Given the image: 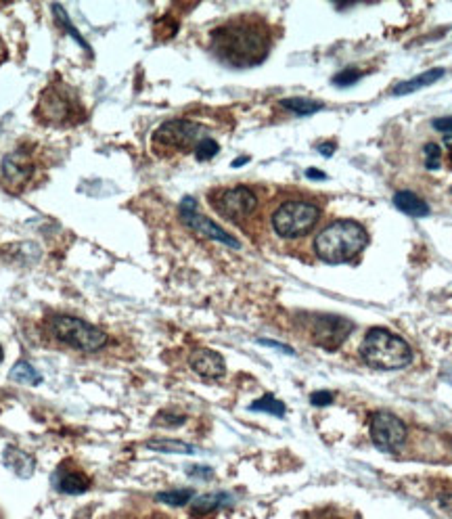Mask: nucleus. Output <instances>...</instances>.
<instances>
[{
	"instance_id": "23",
	"label": "nucleus",
	"mask_w": 452,
	"mask_h": 519,
	"mask_svg": "<svg viewBox=\"0 0 452 519\" xmlns=\"http://www.w3.org/2000/svg\"><path fill=\"white\" fill-rule=\"evenodd\" d=\"M195 492L191 488H176V490H165V492H160L155 498L160 503H165L170 507H185L187 503L193 500Z\"/></svg>"
},
{
	"instance_id": "9",
	"label": "nucleus",
	"mask_w": 452,
	"mask_h": 519,
	"mask_svg": "<svg viewBox=\"0 0 452 519\" xmlns=\"http://www.w3.org/2000/svg\"><path fill=\"white\" fill-rule=\"evenodd\" d=\"M212 207L226 220L241 222V220L250 218L256 212L258 197L245 185L218 189L216 193L212 195Z\"/></svg>"
},
{
	"instance_id": "13",
	"label": "nucleus",
	"mask_w": 452,
	"mask_h": 519,
	"mask_svg": "<svg viewBox=\"0 0 452 519\" xmlns=\"http://www.w3.org/2000/svg\"><path fill=\"white\" fill-rule=\"evenodd\" d=\"M189 364L195 373L203 379H220L226 373V362L220 352L199 348L189 356Z\"/></svg>"
},
{
	"instance_id": "18",
	"label": "nucleus",
	"mask_w": 452,
	"mask_h": 519,
	"mask_svg": "<svg viewBox=\"0 0 452 519\" xmlns=\"http://www.w3.org/2000/svg\"><path fill=\"white\" fill-rule=\"evenodd\" d=\"M228 503H232L230 494L226 492H214V494H203L197 496L193 500V513L195 515H205V513H214L220 507H225Z\"/></svg>"
},
{
	"instance_id": "37",
	"label": "nucleus",
	"mask_w": 452,
	"mask_h": 519,
	"mask_svg": "<svg viewBox=\"0 0 452 519\" xmlns=\"http://www.w3.org/2000/svg\"><path fill=\"white\" fill-rule=\"evenodd\" d=\"M2 358H4V352H2V346H0V362H2Z\"/></svg>"
},
{
	"instance_id": "15",
	"label": "nucleus",
	"mask_w": 452,
	"mask_h": 519,
	"mask_svg": "<svg viewBox=\"0 0 452 519\" xmlns=\"http://www.w3.org/2000/svg\"><path fill=\"white\" fill-rule=\"evenodd\" d=\"M444 69L442 67H433V69H427V71H423L419 76H415V78H411V80H404V82H400V84H396L394 88H391V95L394 97H402V95H411V93H417L421 88H425V86H431V84H436L440 78H444Z\"/></svg>"
},
{
	"instance_id": "5",
	"label": "nucleus",
	"mask_w": 452,
	"mask_h": 519,
	"mask_svg": "<svg viewBox=\"0 0 452 519\" xmlns=\"http://www.w3.org/2000/svg\"><path fill=\"white\" fill-rule=\"evenodd\" d=\"M51 331L61 344L80 352H98L101 348L107 346L105 331L76 317H63V314L53 317Z\"/></svg>"
},
{
	"instance_id": "16",
	"label": "nucleus",
	"mask_w": 452,
	"mask_h": 519,
	"mask_svg": "<svg viewBox=\"0 0 452 519\" xmlns=\"http://www.w3.org/2000/svg\"><path fill=\"white\" fill-rule=\"evenodd\" d=\"M2 461H4V465H6L15 476H19V478H24V480H26V478H32L34 476V467H36L34 458L28 453L15 448V446H6V448H4Z\"/></svg>"
},
{
	"instance_id": "24",
	"label": "nucleus",
	"mask_w": 452,
	"mask_h": 519,
	"mask_svg": "<svg viewBox=\"0 0 452 519\" xmlns=\"http://www.w3.org/2000/svg\"><path fill=\"white\" fill-rule=\"evenodd\" d=\"M53 13H55L57 21H59L65 30H67V34H69V36H71V38H73V40H76V42H78V44H80L84 51H88V53H91V44H88V42L82 38V34L78 32V30H76V26L69 21V15H67V11H65L63 6H61V4H53Z\"/></svg>"
},
{
	"instance_id": "28",
	"label": "nucleus",
	"mask_w": 452,
	"mask_h": 519,
	"mask_svg": "<svg viewBox=\"0 0 452 519\" xmlns=\"http://www.w3.org/2000/svg\"><path fill=\"white\" fill-rule=\"evenodd\" d=\"M185 421H187L185 415H176V413H172V411H162V413L155 415L153 425H155V427H180Z\"/></svg>"
},
{
	"instance_id": "20",
	"label": "nucleus",
	"mask_w": 452,
	"mask_h": 519,
	"mask_svg": "<svg viewBox=\"0 0 452 519\" xmlns=\"http://www.w3.org/2000/svg\"><path fill=\"white\" fill-rule=\"evenodd\" d=\"M9 377L17 384H26V386H40L42 384V375L38 373V369H34L28 360H19L15 362V366L11 369Z\"/></svg>"
},
{
	"instance_id": "7",
	"label": "nucleus",
	"mask_w": 452,
	"mask_h": 519,
	"mask_svg": "<svg viewBox=\"0 0 452 519\" xmlns=\"http://www.w3.org/2000/svg\"><path fill=\"white\" fill-rule=\"evenodd\" d=\"M205 128L191 120H170L163 122L153 132V147L155 149H172V151H187L195 149L199 140L205 138Z\"/></svg>"
},
{
	"instance_id": "11",
	"label": "nucleus",
	"mask_w": 452,
	"mask_h": 519,
	"mask_svg": "<svg viewBox=\"0 0 452 519\" xmlns=\"http://www.w3.org/2000/svg\"><path fill=\"white\" fill-rule=\"evenodd\" d=\"M180 218H183V222H185L187 227L191 228V230H195L197 235H201V237H207V239H212V241L225 243V245L232 247V250H239V247H241V243H239L230 232H226L225 228L220 227V225H216L214 220H210L207 216L199 214V210H197V201H195L193 197H185V199L180 201Z\"/></svg>"
},
{
	"instance_id": "2",
	"label": "nucleus",
	"mask_w": 452,
	"mask_h": 519,
	"mask_svg": "<svg viewBox=\"0 0 452 519\" xmlns=\"http://www.w3.org/2000/svg\"><path fill=\"white\" fill-rule=\"evenodd\" d=\"M369 245V232L356 220H337L314 239V254L327 264H346Z\"/></svg>"
},
{
	"instance_id": "1",
	"label": "nucleus",
	"mask_w": 452,
	"mask_h": 519,
	"mask_svg": "<svg viewBox=\"0 0 452 519\" xmlns=\"http://www.w3.org/2000/svg\"><path fill=\"white\" fill-rule=\"evenodd\" d=\"M272 40L268 26L256 17H237L212 32L210 48L220 63L245 69L256 67L270 53Z\"/></svg>"
},
{
	"instance_id": "19",
	"label": "nucleus",
	"mask_w": 452,
	"mask_h": 519,
	"mask_svg": "<svg viewBox=\"0 0 452 519\" xmlns=\"http://www.w3.org/2000/svg\"><path fill=\"white\" fill-rule=\"evenodd\" d=\"M281 105H283L287 111L295 113V115H302V118L312 115V113H319V111H321V109L324 107L321 101H314V98H304V97L283 98V101H281Z\"/></svg>"
},
{
	"instance_id": "8",
	"label": "nucleus",
	"mask_w": 452,
	"mask_h": 519,
	"mask_svg": "<svg viewBox=\"0 0 452 519\" xmlns=\"http://www.w3.org/2000/svg\"><path fill=\"white\" fill-rule=\"evenodd\" d=\"M369 433L373 444L381 451V453H398L406 438H409V429L404 421L388 411H375L369 417Z\"/></svg>"
},
{
	"instance_id": "25",
	"label": "nucleus",
	"mask_w": 452,
	"mask_h": 519,
	"mask_svg": "<svg viewBox=\"0 0 452 519\" xmlns=\"http://www.w3.org/2000/svg\"><path fill=\"white\" fill-rule=\"evenodd\" d=\"M193 151H195L197 162H210V160H214V158L218 155L220 145H218V143H216L212 136H205L203 140H199V143H197V147H195Z\"/></svg>"
},
{
	"instance_id": "4",
	"label": "nucleus",
	"mask_w": 452,
	"mask_h": 519,
	"mask_svg": "<svg viewBox=\"0 0 452 519\" xmlns=\"http://www.w3.org/2000/svg\"><path fill=\"white\" fill-rule=\"evenodd\" d=\"M321 220V207L306 199H291L281 203L272 214V228L283 239L304 237Z\"/></svg>"
},
{
	"instance_id": "34",
	"label": "nucleus",
	"mask_w": 452,
	"mask_h": 519,
	"mask_svg": "<svg viewBox=\"0 0 452 519\" xmlns=\"http://www.w3.org/2000/svg\"><path fill=\"white\" fill-rule=\"evenodd\" d=\"M333 151H335V143H323V145H319V153H323L324 158H331Z\"/></svg>"
},
{
	"instance_id": "35",
	"label": "nucleus",
	"mask_w": 452,
	"mask_h": 519,
	"mask_svg": "<svg viewBox=\"0 0 452 519\" xmlns=\"http://www.w3.org/2000/svg\"><path fill=\"white\" fill-rule=\"evenodd\" d=\"M306 178H310V180H324L327 176H324V172H321V170H306Z\"/></svg>"
},
{
	"instance_id": "10",
	"label": "nucleus",
	"mask_w": 452,
	"mask_h": 519,
	"mask_svg": "<svg viewBox=\"0 0 452 519\" xmlns=\"http://www.w3.org/2000/svg\"><path fill=\"white\" fill-rule=\"evenodd\" d=\"M354 331V323L346 317L337 314H319L310 321L308 333L314 346L327 352H335Z\"/></svg>"
},
{
	"instance_id": "33",
	"label": "nucleus",
	"mask_w": 452,
	"mask_h": 519,
	"mask_svg": "<svg viewBox=\"0 0 452 519\" xmlns=\"http://www.w3.org/2000/svg\"><path fill=\"white\" fill-rule=\"evenodd\" d=\"M438 505H440V509L448 515V518H452V492H448V494H442L440 496V500H438Z\"/></svg>"
},
{
	"instance_id": "17",
	"label": "nucleus",
	"mask_w": 452,
	"mask_h": 519,
	"mask_svg": "<svg viewBox=\"0 0 452 519\" xmlns=\"http://www.w3.org/2000/svg\"><path fill=\"white\" fill-rule=\"evenodd\" d=\"M394 205L411 218H425L431 212L427 201H423L419 195L413 191H398L394 195Z\"/></svg>"
},
{
	"instance_id": "21",
	"label": "nucleus",
	"mask_w": 452,
	"mask_h": 519,
	"mask_svg": "<svg viewBox=\"0 0 452 519\" xmlns=\"http://www.w3.org/2000/svg\"><path fill=\"white\" fill-rule=\"evenodd\" d=\"M147 448L153 451V453L162 454H195L197 448L193 444H187V442H180V440H149L147 442Z\"/></svg>"
},
{
	"instance_id": "29",
	"label": "nucleus",
	"mask_w": 452,
	"mask_h": 519,
	"mask_svg": "<svg viewBox=\"0 0 452 519\" xmlns=\"http://www.w3.org/2000/svg\"><path fill=\"white\" fill-rule=\"evenodd\" d=\"M333 400H335L333 391H327V389H319V391L310 394L312 406H329V404H333Z\"/></svg>"
},
{
	"instance_id": "22",
	"label": "nucleus",
	"mask_w": 452,
	"mask_h": 519,
	"mask_svg": "<svg viewBox=\"0 0 452 519\" xmlns=\"http://www.w3.org/2000/svg\"><path fill=\"white\" fill-rule=\"evenodd\" d=\"M250 411H254V413H268V415H274V417H283L287 408H285V402H281L272 394H266V396H262V398L254 400L250 404Z\"/></svg>"
},
{
	"instance_id": "36",
	"label": "nucleus",
	"mask_w": 452,
	"mask_h": 519,
	"mask_svg": "<svg viewBox=\"0 0 452 519\" xmlns=\"http://www.w3.org/2000/svg\"><path fill=\"white\" fill-rule=\"evenodd\" d=\"M245 163H250V155H241V158H237L230 165H232V168H241V165H245Z\"/></svg>"
},
{
	"instance_id": "6",
	"label": "nucleus",
	"mask_w": 452,
	"mask_h": 519,
	"mask_svg": "<svg viewBox=\"0 0 452 519\" xmlns=\"http://www.w3.org/2000/svg\"><path fill=\"white\" fill-rule=\"evenodd\" d=\"M36 115H40L42 122L53 126H67L80 122V101L65 86L53 84L48 86L38 101Z\"/></svg>"
},
{
	"instance_id": "26",
	"label": "nucleus",
	"mask_w": 452,
	"mask_h": 519,
	"mask_svg": "<svg viewBox=\"0 0 452 519\" xmlns=\"http://www.w3.org/2000/svg\"><path fill=\"white\" fill-rule=\"evenodd\" d=\"M423 165L429 172L440 170V165H442V149H440L438 143H425L423 145Z\"/></svg>"
},
{
	"instance_id": "3",
	"label": "nucleus",
	"mask_w": 452,
	"mask_h": 519,
	"mask_svg": "<svg viewBox=\"0 0 452 519\" xmlns=\"http://www.w3.org/2000/svg\"><path fill=\"white\" fill-rule=\"evenodd\" d=\"M358 354L364 364L379 371H400L413 362L411 344L384 327H373L366 331Z\"/></svg>"
},
{
	"instance_id": "30",
	"label": "nucleus",
	"mask_w": 452,
	"mask_h": 519,
	"mask_svg": "<svg viewBox=\"0 0 452 519\" xmlns=\"http://www.w3.org/2000/svg\"><path fill=\"white\" fill-rule=\"evenodd\" d=\"M258 344H260V346H266V348H272V350H279V352H283V354L295 356L293 348H291V346H287V344H281V341H274V339H264V337H260Z\"/></svg>"
},
{
	"instance_id": "27",
	"label": "nucleus",
	"mask_w": 452,
	"mask_h": 519,
	"mask_svg": "<svg viewBox=\"0 0 452 519\" xmlns=\"http://www.w3.org/2000/svg\"><path fill=\"white\" fill-rule=\"evenodd\" d=\"M360 78H362V71H358L356 67H346V69H341L339 73L333 76V84L341 86V88H348V86L356 84Z\"/></svg>"
},
{
	"instance_id": "12",
	"label": "nucleus",
	"mask_w": 452,
	"mask_h": 519,
	"mask_svg": "<svg viewBox=\"0 0 452 519\" xmlns=\"http://www.w3.org/2000/svg\"><path fill=\"white\" fill-rule=\"evenodd\" d=\"M32 174L34 163L24 149H17L2 160V176L11 187H26Z\"/></svg>"
},
{
	"instance_id": "32",
	"label": "nucleus",
	"mask_w": 452,
	"mask_h": 519,
	"mask_svg": "<svg viewBox=\"0 0 452 519\" xmlns=\"http://www.w3.org/2000/svg\"><path fill=\"white\" fill-rule=\"evenodd\" d=\"M189 476H191V478L210 480V478L214 476V469H212V467H191V469H189Z\"/></svg>"
},
{
	"instance_id": "31",
	"label": "nucleus",
	"mask_w": 452,
	"mask_h": 519,
	"mask_svg": "<svg viewBox=\"0 0 452 519\" xmlns=\"http://www.w3.org/2000/svg\"><path fill=\"white\" fill-rule=\"evenodd\" d=\"M431 128L442 132L444 136H452V115H446V118H436L431 122Z\"/></svg>"
},
{
	"instance_id": "14",
	"label": "nucleus",
	"mask_w": 452,
	"mask_h": 519,
	"mask_svg": "<svg viewBox=\"0 0 452 519\" xmlns=\"http://www.w3.org/2000/svg\"><path fill=\"white\" fill-rule=\"evenodd\" d=\"M53 484H55V488L59 492H63V494H82V492H86L91 488V480H88V476L84 471L69 469L67 463H65V465H61L55 471Z\"/></svg>"
}]
</instances>
